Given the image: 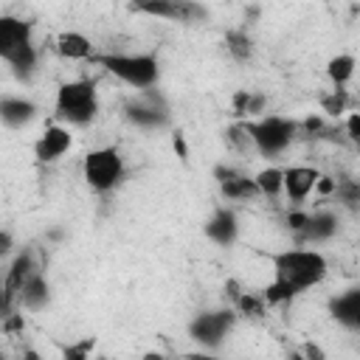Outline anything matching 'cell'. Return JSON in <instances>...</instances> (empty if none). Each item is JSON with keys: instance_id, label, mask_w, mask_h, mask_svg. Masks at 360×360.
<instances>
[{"instance_id": "83f0119b", "label": "cell", "mask_w": 360, "mask_h": 360, "mask_svg": "<svg viewBox=\"0 0 360 360\" xmlns=\"http://www.w3.org/2000/svg\"><path fill=\"white\" fill-rule=\"evenodd\" d=\"M248 98H250V90H239V93L233 96V112H236L239 118H245V110H248Z\"/></svg>"}, {"instance_id": "7402d4cb", "label": "cell", "mask_w": 360, "mask_h": 360, "mask_svg": "<svg viewBox=\"0 0 360 360\" xmlns=\"http://www.w3.org/2000/svg\"><path fill=\"white\" fill-rule=\"evenodd\" d=\"M225 48H228V53L236 62H248L253 56V39H250L248 31H239V28H233V31L225 34Z\"/></svg>"}, {"instance_id": "7c38bea8", "label": "cell", "mask_w": 360, "mask_h": 360, "mask_svg": "<svg viewBox=\"0 0 360 360\" xmlns=\"http://www.w3.org/2000/svg\"><path fill=\"white\" fill-rule=\"evenodd\" d=\"M17 304L25 307L28 312H39V309H45L51 304V284H48V278H45V273L39 267H34L22 278V284L17 290Z\"/></svg>"}, {"instance_id": "e0dca14e", "label": "cell", "mask_w": 360, "mask_h": 360, "mask_svg": "<svg viewBox=\"0 0 360 360\" xmlns=\"http://www.w3.org/2000/svg\"><path fill=\"white\" fill-rule=\"evenodd\" d=\"M53 48H56V53L62 59H70V62H87L93 56V42L79 31H62L56 37Z\"/></svg>"}, {"instance_id": "cb8c5ba5", "label": "cell", "mask_w": 360, "mask_h": 360, "mask_svg": "<svg viewBox=\"0 0 360 360\" xmlns=\"http://www.w3.org/2000/svg\"><path fill=\"white\" fill-rule=\"evenodd\" d=\"M346 104H349V93H346L343 87H335L329 96L321 98V107H323V112H329V115L346 112Z\"/></svg>"}, {"instance_id": "484cf974", "label": "cell", "mask_w": 360, "mask_h": 360, "mask_svg": "<svg viewBox=\"0 0 360 360\" xmlns=\"http://www.w3.org/2000/svg\"><path fill=\"white\" fill-rule=\"evenodd\" d=\"M346 135H349L352 143L360 141V112H349V118H346Z\"/></svg>"}, {"instance_id": "3957f363", "label": "cell", "mask_w": 360, "mask_h": 360, "mask_svg": "<svg viewBox=\"0 0 360 360\" xmlns=\"http://www.w3.org/2000/svg\"><path fill=\"white\" fill-rule=\"evenodd\" d=\"M0 59L17 73L31 76L37 68V48H34V25L14 14H0Z\"/></svg>"}, {"instance_id": "9a60e30c", "label": "cell", "mask_w": 360, "mask_h": 360, "mask_svg": "<svg viewBox=\"0 0 360 360\" xmlns=\"http://www.w3.org/2000/svg\"><path fill=\"white\" fill-rule=\"evenodd\" d=\"M37 118V104L25 96H3L0 98V121L11 129L28 127Z\"/></svg>"}, {"instance_id": "ffe728a7", "label": "cell", "mask_w": 360, "mask_h": 360, "mask_svg": "<svg viewBox=\"0 0 360 360\" xmlns=\"http://www.w3.org/2000/svg\"><path fill=\"white\" fill-rule=\"evenodd\" d=\"M37 264H34V256H31V250H22L17 259H14V264H11V270H8V276H6V281H3V287H6V292L17 301V290H20V284H22V278L34 270Z\"/></svg>"}, {"instance_id": "7a4b0ae2", "label": "cell", "mask_w": 360, "mask_h": 360, "mask_svg": "<svg viewBox=\"0 0 360 360\" xmlns=\"http://www.w3.org/2000/svg\"><path fill=\"white\" fill-rule=\"evenodd\" d=\"M98 115V90L93 79H73L56 87L53 118L65 127H87Z\"/></svg>"}, {"instance_id": "2e32d148", "label": "cell", "mask_w": 360, "mask_h": 360, "mask_svg": "<svg viewBox=\"0 0 360 360\" xmlns=\"http://www.w3.org/2000/svg\"><path fill=\"white\" fill-rule=\"evenodd\" d=\"M329 315L349 332L360 329V290H346L329 301Z\"/></svg>"}, {"instance_id": "277c9868", "label": "cell", "mask_w": 360, "mask_h": 360, "mask_svg": "<svg viewBox=\"0 0 360 360\" xmlns=\"http://www.w3.org/2000/svg\"><path fill=\"white\" fill-rule=\"evenodd\" d=\"M90 62L132 90H149L160 79V59L155 53H93Z\"/></svg>"}, {"instance_id": "4316f807", "label": "cell", "mask_w": 360, "mask_h": 360, "mask_svg": "<svg viewBox=\"0 0 360 360\" xmlns=\"http://www.w3.org/2000/svg\"><path fill=\"white\" fill-rule=\"evenodd\" d=\"M14 304H17V301H14V298L6 292V287L0 284V323H3V321H6L11 312H14Z\"/></svg>"}, {"instance_id": "f1b7e54d", "label": "cell", "mask_w": 360, "mask_h": 360, "mask_svg": "<svg viewBox=\"0 0 360 360\" xmlns=\"http://www.w3.org/2000/svg\"><path fill=\"white\" fill-rule=\"evenodd\" d=\"M11 250H14V236H11V231L0 228V259H6Z\"/></svg>"}, {"instance_id": "4fadbf2b", "label": "cell", "mask_w": 360, "mask_h": 360, "mask_svg": "<svg viewBox=\"0 0 360 360\" xmlns=\"http://www.w3.org/2000/svg\"><path fill=\"white\" fill-rule=\"evenodd\" d=\"M202 233H205V239H211L214 245L231 248V245L236 242V236H239V217H236V211H233V208H217V211L208 217V222L202 225Z\"/></svg>"}, {"instance_id": "ba28073f", "label": "cell", "mask_w": 360, "mask_h": 360, "mask_svg": "<svg viewBox=\"0 0 360 360\" xmlns=\"http://www.w3.org/2000/svg\"><path fill=\"white\" fill-rule=\"evenodd\" d=\"M129 8L143 17H158V20L183 22V25H191L208 17V8L197 0H129Z\"/></svg>"}, {"instance_id": "8fae6325", "label": "cell", "mask_w": 360, "mask_h": 360, "mask_svg": "<svg viewBox=\"0 0 360 360\" xmlns=\"http://www.w3.org/2000/svg\"><path fill=\"white\" fill-rule=\"evenodd\" d=\"M321 172L312 166H287L281 169V191L292 205H301L315 188H318Z\"/></svg>"}, {"instance_id": "52a82bcc", "label": "cell", "mask_w": 360, "mask_h": 360, "mask_svg": "<svg viewBox=\"0 0 360 360\" xmlns=\"http://www.w3.org/2000/svg\"><path fill=\"white\" fill-rule=\"evenodd\" d=\"M236 326V309L222 307V309H202L188 321V338L197 340L205 349H217L225 343V338Z\"/></svg>"}, {"instance_id": "44dd1931", "label": "cell", "mask_w": 360, "mask_h": 360, "mask_svg": "<svg viewBox=\"0 0 360 360\" xmlns=\"http://www.w3.org/2000/svg\"><path fill=\"white\" fill-rule=\"evenodd\" d=\"M253 183H256V191L267 200L278 197L281 194V169L278 166H264L262 172L253 174Z\"/></svg>"}, {"instance_id": "8992f818", "label": "cell", "mask_w": 360, "mask_h": 360, "mask_svg": "<svg viewBox=\"0 0 360 360\" xmlns=\"http://www.w3.org/2000/svg\"><path fill=\"white\" fill-rule=\"evenodd\" d=\"M127 174V163L115 146H98L90 149L82 160V177L96 194H107L121 186Z\"/></svg>"}, {"instance_id": "d4e9b609", "label": "cell", "mask_w": 360, "mask_h": 360, "mask_svg": "<svg viewBox=\"0 0 360 360\" xmlns=\"http://www.w3.org/2000/svg\"><path fill=\"white\" fill-rule=\"evenodd\" d=\"M338 200L343 202V205H349V208H357V202H360V186L357 183H338Z\"/></svg>"}, {"instance_id": "5b68a950", "label": "cell", "mask_w": 360, "mask_h": 360, "mask_svg": "<svg viewBox=\"0 0 360 360\" xmlns=\"http://www.w3.org/2000/svg\"><path fill=\"white\" fill-rule=\"evenodd\" d=\"M250 146L262 155V158H278L281 152L290 149V143L298 135V124L287 115H256V118H245L242 121Z\"/></svg>"}, {"instance_id": "603a6c76", "label": "cell", "mask_w": 360, "mask_h": 360, "mask_svg": "<svg viewBox=\"0 0 360 360\" xmlns=\"http://www.w3.org/2000/svg\"><path fill=\"white\" fill-rule=\"evenodd\" d=\"M233 309H236V315L262 318V315H264V309H267V304H264V298H262V295H256V292H239V295L233 298Z\"/></svg>"}, {"instance_id": "30bf717a", "label": "cell", "mask_w": 360, "mask_h": 360, "mask_svg": "<svg viewBox=\"0 0 360 360\" xmlns=\"http://www.w3.org/2000/svg\"><path fill=\"white\" fill-rule=\"evenodd\" d=\"M73 143V135H70V127L65 124H51L42 129V135L34 141V158L37 163H56Z\"/></svg>"}, {"instance_id": "6da1fadb", "label": "cell", "mask_w": 360, "mask_h": 360, "mask_svg": "<svg viewBox=\"0 0 360 360\" xmlns=\"http://www.w3.org/2000/svg\"><path fill=\"white\" fill-rule=\"evenodd\" d=\"M273 281L262 290V298L267 307H278L301 295L304 290L321 284L329 273V262L315 248H287L278 253H270Z\"/></svg>"}, {"instance_id": "ac0fdd59", "label": "cell", "mask_w": 360, "mask_h": 360, "mask_svg": "<svg viewBox=\"0 0 360 360\" xmlns=\"http://www.w3.org/2000/svg\"><path fill=\"white\" fill-rule=\"evenodd\" d=\"M219 191L225 200H253L259 191H256V183L253 177L242 174V172H233L231 177L219 180Z\"/></svg>"}, {"instance_id": "5bb4252c", "label": "cell", "mask_w": 360, "mask_h": 360, "mask_svg": "<svg viewBox=\"0 0 360 360\" xmlns=\"http://www.w3.org/2000/svg\"><path fill=\"white\" fill-rule=\"evenodd\" d=\"M295 233L307 245H321V242H326V239H332L338 233V214L335 211H326V208H321L315 214H307L304 225Z\"/></svg>"}, {"instance_id": "9c48e42d", "label": "cell", "mask_w": 360, "mask_h": 360, "mask_svg": "<svg viewBox=\"0 0 360 360\" xmlns=\"http://www.w3.org/2000/svg\"><path fill=\"white\" fill-rule=\"evenodd\" d=\"M124 115H127L129 124H135L141 129H163L169 124V118H172L166 98L152 87L149 90H138V96L124 104Z\"/></svg>"}, {"instance_id": "d6986e66", "label": "cell", "mask_w": 360, "mask_h": 360, "mask_svg": "<svg viewBox=\"0 0 360 360\" xmlns=\"http://www.w3.org/2000/svg\"><path fill=\"white\" fill-rule=\"evenodd\" d=\"M354 68H357V59L352 53H338L326 62V79L332 82V87H346L354 76Z\"/></svg>"}]
</instances>
